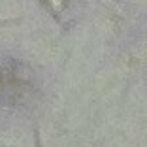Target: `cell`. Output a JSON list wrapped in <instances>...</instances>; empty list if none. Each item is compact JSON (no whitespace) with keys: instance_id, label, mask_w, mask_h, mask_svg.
Returning a JSON list of instances; mask_svg holds the SVG:
<instances>
[{"instance_id":"1","label":"cell","mask_w":147,"mask_h":147,"mask_svg":"<svg viewBox=\"0 0 147 147\" xmlns=\"http://www.w3.org/2000/svg\"><path fill=\"white\" fill-rule=\"evenodd\" d=\"M32 138H34V147H42V138H40V126H38V125H34Z\"/></svg>"},{"instance_id":"3","label":"cell","mask_w":147,"mask_h":147,"mask_svg":"<svg viewBox=\"0 0 147 147\" xmlns=\"http://www.w3.org/2000/svg\"><path fill=\"white\" fill-rule=\"evenodd\" d=\"M68 6V0H62V8H66Z\"/></svg>"},{"instance_id":"2","label":"cell","mask_w":147,"mask_h":147,"mask_svg":"<svg viewBox=\"0 0 147 147\" xmlns=\"http://www.w3.org/2000/svg\"><path fill=\"white\" fill-rule=\"evenodd\" d=\"M42 2H43V6H45V8H47V11L51 13V17L55 19L57 23H61V17H59V15H57V13H55V9H53V6L49 4V0H42Z\"/></svg>"}]
</instances>
